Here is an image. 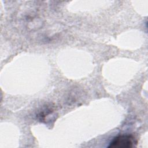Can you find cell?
Wrapping results in <instances>:
<instances>
[{
  "label": "cell",
  "instance_id": "6da1fadb",
  "mask_svg": "<svg viewBox=\"0 0 148 148\" xmlns=\"http://www.w3.org/2000/svg\"><path fill=\"white\" fill-rule=\"evenodd\" d=\"M137 143L135 136L132 134H121L114 137L109 143L108 147L129 148Z\"/></svg>",
  "mask_w": 148,
  "mask_h": 148
}]
</instances>
